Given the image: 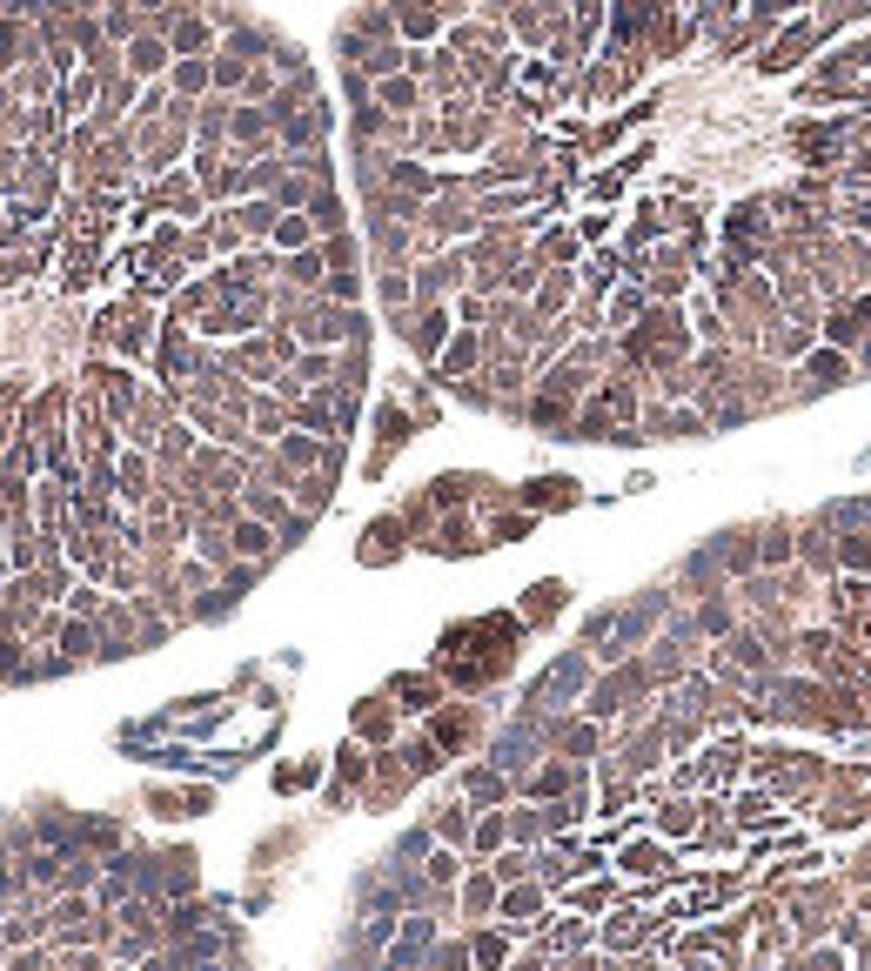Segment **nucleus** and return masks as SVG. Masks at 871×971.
Masks as SVG:
<instances>
[{
  "label": "nucleus",
  "mask_w": 871,
  "mask_h": 971,
  "mask_svg": "<svg viewBox=\"0 0 871 971\" xmlns=\"http://www.w3.org/2000/svg\"><path fill=\"white\" fill-rule=\"evenodd\" d=\"M704 630H731V610L724 603H704Z\"/></svg>",
  "instance_id": "72a5a7b5"
},
{
  "label": "nucleus",
  "mask_w": 871,
  "mask_h": 971,
  "mask_svg": "<svg viewBox=\"0 0 871 971\" xmlns=\"http://www.w3.org/2000/svg\"><path fill=\"white\" fill-rule=\"evenodd\" d=\"M148 7H168V0H148Z\"/></svg>",
  "instance_id": "4c0bfd02"
},
{
  "label": "nucleus",
  "mask_w": 871,
  "mask_h": 971,
  "mask_svg": "<svg viewBox=\"0 0 871 971\" xmlns=\"http://www.w3.org/2000/svg\"><path fill=\"white\" fill-rule=\"evenodd\" d=\"M503 911H510V918H530V911H536V891H510V898H503Z\"/></svg>",
  "instance_id": "2f4dec72"
},
{
  "label": "nucleus",
  "mask_w": 871,
  "mask_h": 971,
  "mask_svg": "<svg viewBox=\"0 0 871 971\" xmlns=\"http://www.w3.org/2000/svg\"><path fill=\"white\" fill-rule=\"evenodd\" d=\"M423 101V88L409 81V74H389V81H376V108L382 114H402V108H416Z\"/></svg>",
  "instance_id": "f3484780"
},
{
  "label": "nucleus",
  "mask_w": 871,
  "mask_h": 971,
  "mask_svg": "<svg viewBox=\"0 0 871 971\" xmlns=\"http://www.w3.org/2000/svg\"><path fill=\"white\" fill-rule=\"evenodd\" d=\"M436 831H443V838H449V844H456V838H469V817H463V811H449V817H443V824H436Z\"/></svg>",
  "instance_id": "473e14b6"
},
{
  "label": "nucleus",
  "mask_w": 871,
  "mask_h": 971,
  "mask_svg": "<svg viewBox=\"0 0 871 971\" xmlns=\"http://www.w3.org/2000/svg\"><path fill=\"white\" fill-rule=\"evenodd\" d=\"M838 262L851 268V282H871V242L865 235H838Z\"/></svg>",
  "instance_id": "b1692460"
},
{
  "label": "nucleus",
  "mask_w": 871,
  "mask_h": 971,
  "mask_svg": "<svg viewBox=\"0 0 871 971\" xmlns=\"http://www.w3.org/2000/svg\"><path fill=\"white\" fill-rule=\"evenodd\" d=\"M389 181H396L402 195H436V188H443V181L429 175V168H416V161H396V168H389Z\"/></svg>",
  "instance_id": "393cba45"
},
{
  "label": "nucleus",
  "mask_w": 871,
  "mask_h": 971,
  "mask_svg": "<svg viewBox=\"0 0 871 971\" xmlns=\"http://www.w3.org/2000/svg\"><path fill=\"white\" fill-rule=\"evenodd\" d=\"M14 47H27L21 34H14V27H0V61H7V54H14Z\"/></svg>",
  "instance_id": "e433bc0d"
},
{
  "label": "nucleus",
  "mask_w": 871,
  "mask_h": 971,
  "mask_svg": "<svg viewBox=\"0 0 871 971\" xmlns=\"http://www.w3.org/2000/svg\"><path fill=\"white\" fill-rule=\"evenodd\" d=\"M865 335H871V329H865V322H858V315L845 309V302H831V309H825V322H818V342H825V349H845V355L858 349Z\"/></svg>",
  "instance_id": "1a4fd4ad"
},
{
  "label": "nucleus",
  "mask_w": 871,
  "mask_h": 971,
  "mask_svg": "<svg viewBox=\"0 0 871 971\" xmlns=\"http://www.w3.org/2000/svg\"><path fill=\"white\" fill-rule=\"evenodd\" d=\"M583 382H590V369H583V362H557V369L543 376V396H563V402H577V396H583Z\"/></svg>",
  "instance_id": "6ab92c4d"
},
{
  "label": "nucleus",
  "mask_w": 871,
  "mask_h": 971,
  "mask_svg": "<svg viewBox=\"0 0 871 971\" xmlns=\"http://www.w3.org/2000/svg\"><path fill=\"white\" fill-rule=\"evenodd\" d=\"M791 556H798V536H791V523H778V530L758 543V563H764V570H778V563H791Z\"/></svg>",
  "instance_id": "5701e85b"
},
{
  "label": "nucleus",
  "mask_w": 871,
  "mask_h": 971,
  "mask_svg": "<svg viewBox=\"0 0 871 971\" xmlns=\"http://www.w3.org/2000/svg\"><path fill=\"white\" fill-rule=\"evenodd\" d=\"M603 27V0H577V47Z\"/></svg>",
  "instance_id": "bb28decb"
},
{
  "label": "nucleus",
  "mask_w": 871,
  "mask_h": 971,
  "mask_svg": "<svg viewBox=\"0 0 871 971\" xmlns=\"http://www.w3.org/2000/svg\"><path fill=\"white\" fill-rule=\"evenodd\" d=\"M141 483H148V463H141V456H128V463H121V489H128V496H141Z\"/></svg>",
  "instance_id": "cd10ccee"
},
{
  "label": "nucleus",
  "mask_w": 871,
  "mask_h": 971,
  "mask_svg": "<svg viewBox=\"0 0 871 971\" xmlns=\"http://www.w3.org/2000/svg\"><path fill=\"white\" fill-rule=\"evenodd\" d=\"M845 309H851V315H858V322L871 329V288H851V295H845Z\"/></svg>",
  "instance_id": "7c9ffc66"
},
{
  "label": "nucleus",
  "mask_w": 871,
  "mask_h": 971,
  "mask_svg": "<svg viewBox=\"0 0 871 971\" xmlns=\"http://www.w3.org/2000/svg\"><path fill=\"white\" fill-rule=\"evenodd\" d=\"M644 436H684V442H697V436H711V422H704V409H677V402H657V409H644Z\"/></svg>",
  "instance_id": "20e7f679"
},
{
  "label": "nucleus",
  "mask_w": 871,
  "mask_h": 971,
  "mask_svg": "<svg viewBox=\"0 0 871 971\" xmlns=\"http://www.w3.org/2000/svg\"><path fill=\"white\" fill-rule=\"evenodd\" d=\"M449 315L436 309V302H416V322H409V342H416V355H443L449 342Z\"/></svg>",
  "instance_id": "9d476101"
},
{
  "label": "nucleus",
  "mask_w": 871,
  "mask_h": 971,
  "mask_svg": "<svg viewBox=\"0 0 871 971\" xmlns=\"http://www.w3.org/2000/svg\"><path fill=\"white\" fill-rule=\"evenodd\" d=\"M228 550H235V556H255V563H262V556L275 550V530H268L262 516H242V523H228Z\"/></svg>",
  "instance_id": "9b49d317"
},
{
  "label": "nucleus",
  "mask_w": 871,
  "mask_h": 971,
  "mask_svg": "<svg viewBox=\"0 0 871 971\" xmlns=\"http://www.w3.org/2000/svg\"><path fill=\"white\" fill-rule=\"evenodd\" d=\"M798 382L804 389H845V382H858V362H851L845 349H825V342H818V349L798 362Z\"/></svg>",
  "instance_id": "7ed1b4c3"
},
{
  "label": "nucleus",
  "mask_w": 871,
  "mask_h": 971,
  "mask_svg": "<svg viewBox=\"0 0 871 971\" xmlns=\"http://www.w3.org/2000/svg\"><path fill=\"white\" fill-rule=\"evenodd\" d=\"M570 288H577L570 275H543V288L530 295V309L543 315V322H550V315H563V309H570Z\"/></svg>",
  "instance_id": "a211bd4d"
},
{
  "label": "nucleus",
  "mask_w": 871,
  "mask_h": 971,
  "mask_svg": "<svg viewBox=\"0 0 871 971\" xmlns=\"http://www.w3.org/2000/svg\"><path fill=\"white\" fill-rule=\"evenodd\" d=\"M275 221H282V201L275 195H248L242 208H235V228H242V235H275Z\"/></svg>",
  "instance_id": "ddd939ff"
},
{
  "label": "nucleus",
  "mask_w": 871,
  "mask_h": 971,
  "mask_svg": "<svg viewBox=\"0 0 871 971\" xmlns=\"http://www.w3.org/2000/svg\"><path fill=\"white\" fill-rule=\"evenodd\" d=\"M831 556H838V570L871 576V536H865V530H845L838 543H831Z\"/></svg>",
  "instance_id": "dca6fc26"
},
{
  "label": "nucleus",
  "mask_w": 871,
  "mask_h": 971,
  "mask_svg": "<svg viewBox=\"0 0 871 971\" xmlns=\"http://www.w3.org/2000/svg\"><path fill=\"white\" fill-rule=\"evenodd\" d=\"M644 315H650V288L644 282H630V288L610 295V329H637Z\"/></svg>",
  "instance_id": "4468645a"
},
{
  "label": "nucleus",
  "mask_w": 871,
  "mask_h": 971,
  "mask_svg": "<svg viewBox=\"0 0 871 971\" xmlns=\"http://www.w3.org/2000/svg\"><path fill=\"white\" fill-rule=\"evenodd\" d=\"M255 422H262V429H282V422H289V416H282V409H275V402H255Z\"/></svg>",
  "instance_id": "f704fd0d"
},
{
  "label": "nucleus",
  "mask_w": 871,
  "mask_h": 971,
  "mask_svg": "<svg viewBox=\"0 0 871 971\" xmlns=\"http://www.w3.org/2000/svg\"><path fill=\"white\" fill-rule=\"evenodd\" d=\"M268 242L282 248V255H302V248H315V242H322V235H315L309 208H302V215H282V221H275V235H268Z\"/></svg>",
  "instance_id": "2eb2a0df"
},
{
  "label": "nucleus",
  "mask_w": 871,
  "mask_h": 971,
  "mask_svg": "<svg viewBox=\"0 0 871 971\" xmlns=\"http://www.w3.org/2000/svg\"><path fill=\"white\" fill-rule=\"evenodd\" d=\"M851 54V67H858V74H871V41H858V47H845Z\"/></svg>",
  "instance_id": "c9c22d12"
},
{
  "label": "nucleus",
  "mask_w": 871,
  "mask_h": 971,
  "mask_svg": "<svg viewBox=\"0 0 871 971\" xmlns=\"http://www.w3.org/2000/svg\"><path fill=\"white\" fill-rule=\"evenodd\" d=\"M168 88H175V101H208V94H215V54L175 61L168 67Z\"/></svg>",
  "instance_id": "0eeeda50"
},
{
  "label": "nucleus",
  "mask_w": 871,
  "mask_h": 971,
  "mask_svg": "<svg viewBox=\"0 0 871 971\" xmlns=\"http://www.w3.org/2000/svg\"><path fill=\"white\" fill-rule=\"evenodd\" d=\"M476 844L496 851V844H503V817H483V824H476Z\"/></svg>",
  "instance_id": "c85d7f7f"
},
{
  "label": "nucleus",
  "mask_w": 871,
  "mask_h": 971,
  "mask_svg": "<svg viewBox=\"0 0 871 971\" xmlns=\"http://www.w3.org/2000/svg\"><path fill=\"white\" fill-rule=\"evenodd\" d=\"M818 349V329H798V322H771V355H778V362H804V355Z\"/></svg>",
  "instance_id": "f8f14e48"
},
{
  "label": "nucleus",
  "mask_w": 871,
  "mask_h": 971,
  "mask_svg": "<svg viewBox=\"0 0 871 971\" xmlns=\"http://www.w3.org/2000/svg\"><path fill=\"white\" fill-rule=\"evenodd\" d=\"M825 41H831V34L818 27V14H791V27H778V41L758 54V67H764V74H784V67H798L804 54H818Z\"/></svg>",
  "instance_id": "f257e3e1"
},
{
  "label": "nucleus",
  "mask_w": 871,
  "mask_h": 971,
  "mask_svg": "<svg viewBox=\"0 0 871 971\" xmlns=\"http://www.w3.org/2000/svg\"><path fill=\"white\" fill-rule=\"evenodd\" d=\"M282 463H295V469L322 463V442H315V436H282Z\"/></svg>",
  "instance_id": "a878e982"
},
{
  "label": "nucleus",
  "mask_w": 871,
  "mask_h": 971,
  "mask_svg": "<svg viewBox=\"0 0 871 971\" xmlns=\"http://www.w3.org/2000/svg\"><path fill=\"white\" fill-rule=\"evenodd\" d=\"M268 141H275V114L255 108V101H235V114H228V148L235 155H268Z\"/></svg>",
  "instance_id": "f03ea898"
},
{
  "label": "nucleus",
  "mask_w": 871,
  "mask_h": 971,
  "mask_svg": "<svg viewBox=\"0 0 871 971\" xmlns=\"http://www.w3.org/2000/svg\"><path fill=\"white\" fill-rule=\"evenodd\" d=\"M168 67H175L168 34H134V41H128V74H134V81H155V74H168Z\"/></svg>",
  "instance_id": "423d86ee"
},
{
  "label": "nucleus",
  "mask_w": 871,
  "mask_h": 971,
  "mask_svg": "<svg viewBox=\"0 0 871 971\" xmlns=\"http://www.w3.org/2000/svg\"><path fill=\"white\" fill-rule=\"evenodd\" d=\"M456 871H463V864L449 858V851H436V858H429V878H436V884H449V878H456Z\"/></svg>",
  "instance_id": "c756f323"
},
{
  "label": "nucleus",
  "mask_w": 871,
  "mask_h": 971,
  "mask_svg": "<svg viewBox=\"0 0 871 971\" xmlns=\"http://www.w3.org/2000/svg\"><path fill=\"white\" fill-rule=\"evenodd\" d=\"M168 47H175V61H195V54H215V14H181L175 27H168Z\"/></svg>",
  "instance_id": "39448f33"
},
{
  "label": "nucleus",
  "mask_w": 871,
  "mask_h": 971,
  "mask_svg": "<svg viewBox=\"0 0 871 971\" xmlns=\"http://www.w3.org/2000/svg\"><path fill=\"white\" fill-rule=\"evenodd\" d=\"M476 355H483V342H476V329H463V335H456V342H449L443 355H436V362H443V376H463V369L476 362Z\"/></svg>",
  "instance_id": "4be33fe9"
},
{
  "label": "nucleus",
  "mask_w": 871,
  "mask_h": 971,
  "mask_svg": "<svg viewBox=\"0 0 871 971\" xmlns=\"http://www.w3.org/2000/svg\"><path fill=\"white\" fill-rule=\"evenodd\" d=\"M463 282H469V255H443V262L416 268V302H436V295H449Z\"/></svg>",
  "instance_id": "6e6552de"
},
{
  "label": "nucleus",
  "mask_w": 871,
  "mask_h": 971,
  "mask_svg": "<svg viewBox=\"0 0 871 971\" xmlns=\"http://www.w3.org/2000/svg\"><path fill=\"white\" fill-rule=\"evenodd\" d=\"M396 27H402V34H409V41H429V34H436V27H443V14H436V7H423V0H402Z\"/></svg>",
  "instance_id": "aec40b11"
},
{
  "label": "nucleus",
  "mask_w": 871,
  "mask_h": 971,
  "mask_svg": "<svg viewBox=\"0 0 871 971\" xmlns=\"http://www.w3.org/2000/svg\"><path fill=\"white\" fill-rule=\"evenodd\" d=\"M282 268H289V282H295V288H315L322 275H329V262H322V242H315V248H302V255H289Z\"/></svg>",
  "instance_id": "412c9836"
}]
</instances>
